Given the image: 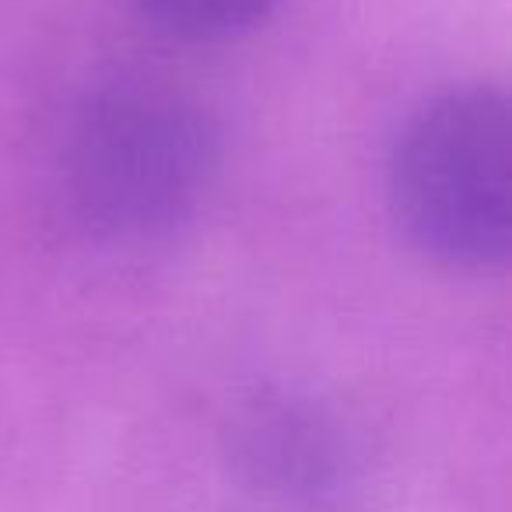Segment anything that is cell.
I'll list each match as a JSON object with an SVG mask.
<instances>
[{
  "mask_svg": "<svg viewBox=\"0 0 512 512\" xmlns=\"http://www.w3.org/2000/svg\"><path fill=\"white\" fill-rule=\"evenodd\" d=\"M509 144V102L495 88L425 102L390 155V207L407 239L446 264H502L512 235Z\"/></svg>",
  "mask_w": 512,
  "mask_h": 512,
  "instance_id": "obj_1",
  "label": "cell"
},
{
  "mask_svg": "<svg viewBox=\"0 0 512 512\" xmlns=\"http://www.w3.org/2000/svg\"><path fill=\"white\" fill-rule=\"evenodd\" d=\"M134 4L162 32L193 43L242 36L278 8V0H134Z\"/></svg>",
  "mask_w": 512,
  "mask_h": 512,
  "instance_id": "obj_2",
  "label": "cell"
}]
</instances>
